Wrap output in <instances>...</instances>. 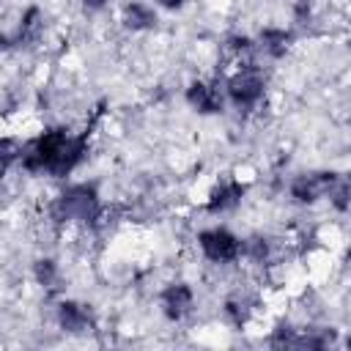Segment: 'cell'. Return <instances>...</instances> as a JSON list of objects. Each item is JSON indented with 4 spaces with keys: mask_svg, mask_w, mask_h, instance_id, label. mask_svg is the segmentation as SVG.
<instances>
[{
    "mask_svg": "<svg viewBox=\"0 0 351 351\" xmlns=\"http://www.w3.org/2000/svg\"><path fill=\"white\" fill-rule=\"evenodd\" d=\"M88 145V132L82 134H69V129H49L30 140L22 151V167L27 173H49L55 178L69 176L85 156Z\"/></svg>",
    "mask_w": 351,
    "mask_h": 351,
    "instance_id": "6da1fadb",
    "label": "cell"
},
{
    "mask_svg": "<svg viewBox=\"0 0 351 351\" xmlns=\"http://www.w3.org/2000/svg\"><path fill=\"white\" fill-rule=\"evenodd\" d=\"M52 214H55V219H69V222H96L101 214L99 195L88 184H77L55 200Z\"/></svg>",
    "mask_w": 351,
    "mask_h": 351,
    "instance_id": "7a4b0ae2",
    "label": "cell"
},
{
    "mask_svg": "<svg viewBox=\"0 0 351 351\" xmlns=\"http://www.w3.org/2000/svg\"><path fill=\"white\" fill-rule=\"evenodd\" d=\"M263 88H266V82H263L261 71L255 66H247V69H239V71L230 74L225 90H228V96H230V101L236 107L252 110L263 99Z\"/></svg>",
    "mask_w": 351,
    "mask_h": 351,
    "instance_id": "3957f363",
    "label": "cell"
},
{
    "mask_svg": "<svg viewBox=\"0 0 351 351\" xmlns=\"http://www.w3.org/2000/svg\"><path fill=\"white\" fill-rule=\"evenodd\" d=\"M197 244L203 250V255L214 263H230L241 255V241L225 230V228H211V230H203L197 236Z\"/></svg>",
    "mask_w": 351,
    "mask_h": 351,
    "instance_id": "277c9868",
    "label": "cell"
},
{
    "mask_svg": "<svg viewBox=\"0 0 351 351\" xmlns=\"http://www.w3.org/2000/svg\"><path fill=\"white\" fill-rule=\"evenodd\" d=\"M335 178H337V173H304V176H296L293 184H291V195L299 203H315L318 197L329 195Z\"/></svg>",
    "mask_w": 351,
    "mask_h": 351,
    "instance_id": "5b68a950",
    "label": "cell"
},
{
    "mask_svg": "<svg viewBox=\"0 0 351 351\" xmlns=\"http://www.w3.org/2000/svg\"><path fill=\"white\" fill-rule=\"evenodd\" d=\"M195 307V293L186 282H176V285H167L162 291V310L170 321H181L192 313Z\"/></svg>",
    "mask_w": 351,
    "mask_h": 351,
    "instance_id": "8992f818",
    "label": "cell"
},
{
    "mask_svg": "<svg viewBox=\"0 0 351 351\" xmlns=\"http://www.w3.org/2000/svg\"><path fill=\"white\" fill-rule=\"evenodd\" d=\"M186 101L203 112V115H211V112H219L222 110V90L217 82H192L186 88Z\"/></svg>",
    "mask_w": 351,
    "mask_h": 351,
    "instance_id": "52a82bcc",
    "label": "cell"
},
{
    "mask_svg": "<svg viewBox=\"0 0 351 351\" xmlns=\"http://www.w3.org/2000/svg\"><path fill=\"white\" fill-rule=\"evenodd\" d=\"M58 321L63 332H71V335H85L93 329V313L80 302H63L58 307Z\"/></svg>",
    "mask_w": 351,
    "mask_h": 351,
    "instance_id": "ba28073f",
    "label": "cell"
},
{
    "mask_svg": "<svg viewBox=\"0 0 351 351\" xmlns=\"http://www.w3.org/2000/svg\"><path fill=\"white\" fill-rule=\"evenodd\" d=\"M244 192H247V186H244V184H239V181L228 178V181H222V184H217V186L211 189L206 208H208L211 214L228 211V208H233V206H239V203H241Z\"/></svg>",
    "mask_w": 351,
    "mask_h": 351,
    "instance_id": "9c48e42d",
    "label": "cell"
},
{
    "mask_svg": "<svg viewBox=\"0 0 351 351\" xmlns=\"http://www.w3.org/2000/svg\"><path fill=\"white\" fill-rule=\"evenodd\" d=\"M123 25L132 30H151L156 27V14L145 3H129L123 8Z\"/></svg>",
    "mask_w": 351,
    "mask_h": 351,
    "instance_id": "30bf717a",
    "label": "cell"
},
{
    "mask_svg": "<svg viewBox=\"0 0 351 351\" xmlns=\"http://www.w3.org/2000/svg\"><path fill=\"white\" fill-rule=\"evenodd\" d=\"M261 47H263V52H269L271 58H282V55L288 52V47H291V33H285V30H280V27H266V30L261 33Z\"/></svg>",
    "mask_w": 351,
    "mask_h": 351,
    "instance_id": "8fae6325",
    "label": "cell"
},
{
    "mask_svg": "<svg viewBox=\"0 0 351 351\" xmlns=\"http://www.w3.org/2000/svg\"><path fill=\"white\" fill-rule=\"evenodd\" d=\"M326 197L332 200V206H335L337 211H346V208L351 206V178H348V176H337Z\"/></svg>",
    "mask_w": 351,
    "mask_h": 351,
    "instance_id": "7c38bea8",
    "label": "cell"
},
{
    "mask_svg": "<svg viewBox=\"0 0 351 351\" xmlns=\"http://www.w3.org/2000/svg\"><path fill=\"white\" fill-rule=\"evenodd\" d=\"M41 33V11L38 8H27V14L22 16V25H19V41H33L38 38Z\"/></svg>",
    "mask_w": 351,
    "mask_h": 351,
    "instance_id": "4fadbf2b",
    "label": "cell"
},
{
    "mask_svg": "<svg viewBox=\"0 0 351 351\" xmlns=\"http://www.w3.org/2000/svg\"><path fill=\"white\" fill-rule=\"evenodd\" d=\"M250 310H252L250 302H247V299H239V296H236V299H228V304H225V315H228L236 326H241V324L250 318Z\"/></svg>",
    "mask_w": 351,
    "mask_h": 351,
    "instance_id": "5bb4252c",
    "label": "cell"
},
{
    "mask_svg": "<svg viewBox=\"0 0 351 351\" xmlns=\"http://www.w3.org/2000/svg\"><path fill=\"white\" fill-rule=\"evenodd\" d=\"M36 277H38L41 285L55 288V285H52V282H55V263H52V261H38V263H36Z\"/></svg>",
    "mask_w": 351,
    "mask_h": 351,
    "instance_id": "9a60e30c",
    "label": "cell"
},
{
    "mask_svg": "<svg viewBox=\"0 0 351 351\" xmlns=\"http://www.w3.org/2000/svg\"><path fill=\"white\" fill-rule=\"evenodd\" d=\"M154 3H159L162 8H170V11H176V8L184 5V0H154Z\"/></svg>",
    "mask_w": 351,
    "mask_h": 351,
    "instance_id": "2e32d148",
    "label": "cell"
},
{
    "mask_svg": "<svg viewBox=\"0 0 351 351\" xmlns=\"http://www.w3.org/2000/svg\"><path fill=\"white\" fill-rule=\"evenodd\" d=\"M82 3H85L88 8H101V5L107 3V0H82Z\"/></svg>",
    "mask_w": 351,
    "mask_h": 351,
    "instance_id": "e0dca14e",
    "label": "cell"
},
{
    "mask_svg": "<svg viewBox=\"0 0 351 351\" xmlns=\"http://www.w3.org/2000/svg\"><path fill=\"white\" fill-rule=\"evenodd\" d=\"M348 348H351V337H348Z\"/></svg>",
    "mask_w": 351,
    "mask_h": 351,
    "instance_id": "ac0fdd59",
    "label": "cell"
}]
</instances>
